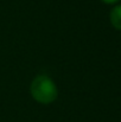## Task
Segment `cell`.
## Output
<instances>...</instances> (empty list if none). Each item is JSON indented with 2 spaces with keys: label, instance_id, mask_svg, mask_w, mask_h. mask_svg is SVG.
Masks as SVG:
<instances>
[{
  "label": "cell",
  "instance_id": "obj_1",
  "mask_svg": "<svg viewBox=\"0 0 121 122\" xmlns=\"http://www.w3.org/2000/svg\"><path fill=\"white\" fill-rule=\"evenodd\" d=\"M31 94L39 103L47 104L57 97V89L55 83L47 76H38L31 84Z\"/></svg>",
  "mask_w": 121,
  "mask_h": 122
},
{
  "label": "cell",
  "instance_id": "obj_2",
  "mask_svg": "<svg viewBox=\"0 0 121 122\" xmlns=\"http://www.w3.org/2000/svg\"><path fill=\"white\" fill-rule=\"evenodd\" d=\"M110 23L116 30L121 31V5L114 7L110 12Z\"/></svg>",
  "mask_w": 121,
  "mask_h": 122
},
{
  "label": "cell",
  "instance_id": "obj_3",
  "mask_svg": "<svg viewBox=\"0 0 121 122\" xmlns=\"http://www.w3.org/2000/svg\"><path fill=\"white\" fill-rule=\"evenodd\" d=\"M103 2H106V4H115V2H118L119 0H102Z\"/></svg>",
  "mask_w": 121,
  "mask_h": 122
}]
</instances>
